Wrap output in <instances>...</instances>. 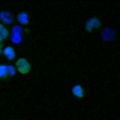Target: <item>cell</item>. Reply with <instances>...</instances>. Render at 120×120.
<instances>
[{
  "label": "cell",
  "instance_id": "obj_1",
  "mask_svg": "<svg viewBox=\"0 0 120 120\" xmlns=\"http://www.w3.org/2000/svg\"><path fill=\"white\" fill-rule=\"evenodd\" d=\"M102 26V22L100 19L97 16H93L85 21L84 29L86 33H92L95 30H100Z\"/></svg>",
  "mask_w": 120,
  "mask_h": 120
},
{
  "label": "cell",
  "instance_id": "obj_2",
  "mask_svg": "<svg viewBox=\"0 0 120 120\" xmlns=\"http://www.w3.org/2000/svg\"><path fill=\"white\" fill-rule=\"evenodd\" d=\"M15 67L16 71L22 75L29 74L32 69V65L27 59L21 57L16 61Z\"/></svg>",
  "mask_w": 120,
  "mask_h": 120
},
{
  "label": "cell",
  "instance_id": "obj_3",
  "mask_svg": "<svg viewBox=\"0 0 120 120\" xmlns=\"http://www.w3.org/2000/svg\"><path fill=\"white\" fill-rule=\"evenodd\" d=\"M100 38L104 42H112L116 40V34L113 29L110 27H105L100 33Z\"/></svg>",
  "mask_w": 120,
  "mask_h": 120
},
{
  "label": "cell",
  "instance_id": "obj_4",
  "mask_svg": "<svg viewBox=\"0 0 120 120\" xmlns=\"http://www.w3.org/2000/svg\"><path fill=\"white\" fill-rule=\"evenodd\" d=\"M71 93L72 96L79 100L84 99L85 96V90L84 86L80 84L74 85L71 88Z\"/></svg>",
  "mask_w": 120,
  "mask_h": 120
},
{
  "label": "cell",
  "instance_id": "obj_5",
  "mask_svg": "<svg viewBox=\"0 0 120 120\" xmlns=\"http://www.w3.org/2000/svg\"><path fill=\"white\" fill-rule=\"evenodd\" d=\"M0 20L4 25H9L13 22L14 16L8 11H1L0 12Z\"/></svg>",
  "mask_w": 120,
  "mask_h": 120
},
{
  "label": "cell",
  "instance_id": "obj_6",
  "mask_svg": "<svg viewBox=\"0 0 120 120\" xmlns=\"http://www.w3.org/2000/svg\"><path fill=\"white\" fill-rule=\"evenodd\" d=\"M2 55L9 61L14 60L16 57V53L15 49L10 45H8L4 48Z\"/></svg>",
  "mask_w": 120,
  "mask_h": 120
},
{
  "label": "cell",
  "instance_id": "obj_7",
  "mask_svg": "<svg viewBox=\"0 0 120 120\" xmlns=\"http://www.w3.org/2000/svg\"><path fill=\"white\" fill-rule=\"evenodd\" d=\"M17 22L22 25H27L29 23L28 15L24 11L19 12L16 16Z\"/></svg>",
  "mask_w": 120,
  "mask_h": 120
},
{
  "label": "cell",
  "instance_id": "obj_8",
  "mask_svg": "<svg viewBox=\"0 0 120 120\" xmlns=\"http://www.w3.org/2000/svg\"><path fill=\"white\" fill-rule=\"evenodd\" d=\"M9 31L5 25L0 22V42H3L9 36Z\"/></svg>",
  "mask_w": 120,
  "mask_h": 120
},
{
  "label": "cell",
  "instance_id": "obj_9",
  "mask_svg": "<svg viewBox=\"0 0 120 120\" xmlns=\"http://www.w3.org/2000/svg\"><path fill=\"white\" fill-rule=\"evenodd\" d=\"M9 78L8 64H0V79L5 80Z\"/></svg>",
  "mask_w": 120,
  "mask_h": 120
},
{
  "label": "cell",
  "instance_id": "obj_10",
  "mask_svg": "<svg viewBox=\"0 0 120 120\" xmlns=\"http://www.w3.org/2000/svg\"><path fill=\"white\" fill-rule=\"evenodd\" d=\"M3 49H4V46H3V42H0V55L2 54V52H3Z\"/></svg>",
  "mask_w": 120,
  "mask_h": 120
}]
</instances>
